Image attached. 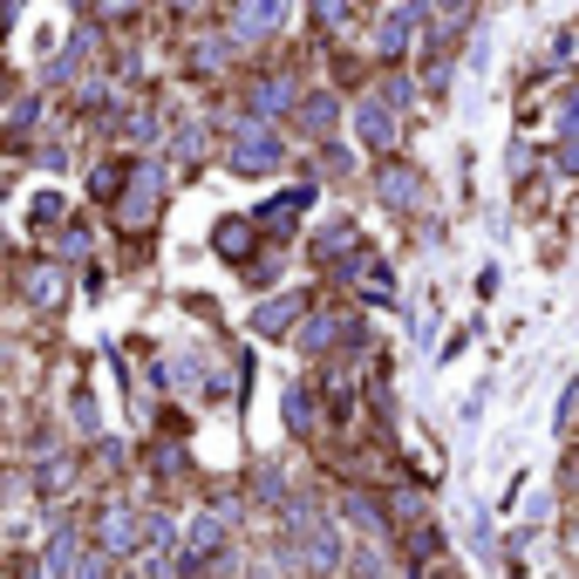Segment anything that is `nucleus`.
Returning <instances> with one entry per match:
<instances>
[{
	"label": "nucleus",
	"mask_w": 579,
	"mask_h": 579,
	"mask_svg": "<svg viewBox=\"0 0 579 579\" xmlns=\"http://www.w3.org/2000/svg\"><path fill=\"white\" fill-rule=\"evenodd\" d=\"M225 164L239 171V178H259V171H274V164H280V137H274V124H239V130H232V150H225Z\"/></svg>",
	"instance_id": "obj_1"
},
{
	"label": "nucleus",
	"mask_w": 579,
	"mask_h": 579,
	"mask_svg": "<svg viewBox=\"0 0 579 579\" xmlns=\"http://www.w3.org/2000/svg\"><path fill=\"white\" fill-rule=\"evenodd\" d=\"M287 28V0H232V42H266Z\"/></svg>",
	"instance_id": "obj_2"
},
{
	"label": "nucleus",
	"mask_w": 579,
	"mask_h": 579,
	"mask_svg": "<svg viewBox=\"0 0 579 579\" xmlns=\"http://www.w3.org/2000/svg\"><path fill=\"white\" fill-rule=\"evenodd\" d=\"M355 130H362V143H368V150H396V137H403V124H396V109L382 103V96H368V103L355 109Z\"/></svg>",
	"instance_id": "obj_3"
},
{
	"label": "nucleus",
	"mask_w": 579,
	"mask_h": 579,
	"mask_svg": "<svg viewBox=\"0 0 579 579\" xmlns=\"http://www.w3.org/2000/svg\"><path fill=\"white\" fill-rule=\"evenodd\" d=\"M375 191H382V205H396V212H416V205H422V191H430V184H422V171H409V164H389V171L375 178Z\"/></svg>",
	"instance_id": "obj_4"
},
{
	"label": "nucleus",
	"mask_w": 579,
	"mask_h": 579,
	"mask_svg": "<svg viewBox=\"0 0 579 579\" xmlns=\"http://www.w3.org/2000/svg\"><path fill=\"white\" fill-rule=\"evenodd\" d=\"M158 191H164V178L143 164V171H137V184H130V199H124V212H116V218H124L130 232H137V225H150V212H158Z\"/></svg>",
	"instance_id": "obj_5"
},
{
	"label": "nucleus",
	"mask_w": 579,
	"mask_h": 579,
	"mask_svg": "<svg viewBox=\"0 0 579 579\" xmlns=\"http://www.w3.org/2000/svg\"><path fill=\"white\" fill-rule=\"evenodd\" d=\"M293 314H300V293L259 300V307H253V334H280V328H293Z\"/></svg>",
	"instance_id": "obj_6"
},
{
	"label": "nucleus",
	"mask_w": 579,
	"mask_h": 579,
	"mask_svg": "<svg viewBox=\"0 0 579 579\" xmlns=\"http://www.w3.org/2000/svg\"><path fill=\"white\" fill-rule=\"evenodd\" d=\"M416 14H422L416 0H409V8H396L389 21H382V34H375V49H382V55H403V49H409V28H416Z\"/></svg>",
	"instance_id": "obj_7"
},
{
	"label": "nucleus",
	"mask_w": 579,
	"mask_h": 579,
	"mask_svg": "<svg viewBox=\"0 0 579 579\" xmlns=\"http://www.w3.org/2000/svg\"><path fill=\"white\" fill-rule=\"evenodd\" d=\"M334 124H341V103H334V96H307V103H300V130H307V137H328Z\"/></svg>",
	"instance_id": "obj_8"
},
{
	"label": "nucleus",
	"mask_w": 579,
	"mask_h": 579,
	"mask_svg": "<svg viewBox=\"0 0 579 579\" xmlns=\"http://www.w3.org/2000/svg\"><path fill=\"white\" fill-rule=\"evenodd\" d=\"M137 532H143V525H137V512L116 505V512L103 518V546H109V553H137Z\"/></svg>",
	"instance_id": "obj_9"
},
{
	"label": "nucleus",
	"mask_w": 579,
	"mask_h": 579,
	"mask_svg": "<svg viewBox=\"0 0 579 579\" xmlns=\"http://www.w3.org/2000/svg\"><path fill=\"white\" fill-rule=\"evenodd\" d=\"M218 538H225V518L218 512H199V518H191V559H212Z\"/></svg>",
	"instance_id": "obj_10"
},
{
	"label": "nucleus",
	"mask_w": 579,
	"mask_h": 579,
	"mask_svg": "<svg viewBox=\"0 0 579 579\" xmlns=\"http://www.w3.org/2000/svg\"><path fill=\"white\" fill-rule=\"evenodd\" d=\"M307 205H314V191H307V184H300V191H287V199H280V205H266L259 218H266V225H274V232H287V225H293V218H300Z\"/></svg>",
	"instance_id": "obj_11"
},
{
	"label": "nucleus",
	"mask_w": 579,
	"mask_h": 579,
	"mask_svg": "<svg viewBox=\"0 0 579 579\" xmlns=\"http://www.w3.org/2000/svg\"><path fill=\"white\" fill-rule=\"evenodd\" d=\"M314 253H321V259H347V253H355V225H347V218L321 225V239H314Z\"/></svg>",
	"instance_id": "obj_12"
},
{
	"label": "nucleus",
	"mask_w": 579,
	"mask_h": 579,
	"mask_svg": "<svg viewBox=\"0 0 579 579\" xmlns=\"http://www.w3.org/2000/svg\"><path fill=\"white\" fill-rule=\"evenodd\" d=\"M42 572H49V579H68V572H75V538H68V532H55V538H49Z\"/></svg>",
	"instance_id": "obj_13"
},
{
	"label": "nucleus",
	"mask_w": 579,
	"mask_h": 579,
	"mask_svg": "<svg viewBox=\"0 0 579 579\" xmlns=\"http://www.w3.org/2000/svg\"><path fill=\"white\" fill-rule=\"evenodd\" d=\"M287 103H293V83H287V75H274V83H253V109H274V116H280Z\"/></svg>",
	"instance_id": "obj_14"
},
{
	"label": "nucleus",
	"mask_w": 579,
	"mask_h": 579,
	"mask_svg": "<svg viewBox=\"0 0 579 579\" xmlns=\"http://www.w3.org/2000/svg\"><path fill=\"white\" fill-rule=\"evenodd\" d=\"M362 293H368V300H396V274H389L382 259H368V266H362Z\"/></svg>",
	"instance_id": "obj_15"
},
{
	"label": "nucleus",
	"mask_w": 579,
	"mask_h": 579,
	"mask_svg": "<svg viewBox=\"0 0 579 579\" xmlns=\"http://www.w3.org/2000/svg\"><path fill=\"white\" fill-rule=\"evenodd\" d=\"M218 246H225V259H239V253L253 246V225H246V218H225V225H218Z\"/></svg>",
	"instance_id": "obj_16"
},
{
	"label": "nucleus",
	"mask_w": 579,
	"mask_h": 579,
	"mask_svg": "<svg viewBox=\"0 0 579 579\" xmlns=\"http://www.w3.org/2000/svg\"><path fill=\"white\" fill-rule=\"evenodd\" d=\"M287 422H293V430L307 437V430H314V409H307V389H287Z\"/></svg>",
	"instance_id": "obj_17"
},
{
	"label": "nucleus",
	"mask_w": 579,
	"mask_h": 579,
	"mask_svg": "<svg viewBox=\"0 0 579 579\" xmlns=\"http://www.w3.org/2000/svg\"><path fill=\"white\" fill-rule=\"evenodd\" d=\"M559 137H579V89L559 96Z\"/></svg>",
	"instance_id": "obj_18"
},
{
	"label": "nucleus",
	"mask_w": 579,
	"mask_h": 579,
	"mask_svg": "<svg viewBox=\"0 0 579 579\" xmlns=\"http://www.w3.org/2000/svg\"><path fill=\"white\" fill-rule=\"evenodd\" d=\"M28 293H34V300H42V307H49V300L62 293V274H49V266H42V274H34V287H28Z\"/></svg>",
	"instance_id": "obj_19"
},
{
	"label": "nucleus",
	"mask_w": 579,
	"mask_h": 579,
	"mask_svg": "<svg viewBox=\"0 0 579 579\" xmlns=\"http://www.w3.org/2000/svg\"><path fill=\"white\" fill-rule=\"evenodd\" d=\"M347 518H355L362 532H375V525H382V518H375V505H368V497H347Z\"/></svg>",
	"instance_id": "obj_20"
},
{
	"label": "nucleus",
	"mask_w": 579,
	"mask_h": 579,
	"mask_svg": "<svg viewBox=\"0 0 579 579\" xmlns=\"http://www.w3.org/2000/svg\"><path fill=\"white\" fill-rule=\"evenodd\" d=\"M314 14H321V28H341L347 21V0H314Z\"/></svg>",
	"instance_id": "obj_21"
},
{
	"label": "nucleus",
	"mask_w": 579,
	"mask_h": 579,
	"mask_svg": "<svg viewBox=\"0 0 579 579\" xmlns=\"http://www.w3.org/2000/svg\"><path fill=\"white\" fill-rule=\"evenodd\" d=\"M49 218H62V199H55V191H42V199H34V225H49Z\"/></svg>",
	"instance_id": "obj_22"
},
{
	"label": "nucleus",
	"mask_w": 579,
	"mask_h": 579,
	"mask_svg": "<svg viewBox=\"0 0 579 579\" xmlns=\"http://www.w3.org/2000/svg\"><path fill=\"white\" fill-rule=\"evenodd\" d=\"M225 62V42H199V68H218Z\"/></svg>",
	"instance_id": "obj_23"
},
{
	"label": "nucleus",
	"mask_w": 579,
	"mask_h": 579,
	"mask_svg": "<svg viewBox=\"0 0 579 579\" xmlns=\"http://www.w3.org/2000/svg\"><path fill=\"white\" fill-rule=\"evenodd\" d=\"M559 171H572V178H579V137H566V150H559Z\"/></svg>",
	"instance_id": "obj_24"
},
{
	"label": "nucleus",
	"mask_w": 579,
	"mask_h": 579,
	"mask_svg": "<svg viewBox=\"0 0 579 579\" xmlns=\"http://www.w3.org/2000/svg\"><path fill=\"white\" fill-rule=\"evenodd\" d=\"M437 14L443 21H463V14H471V0H437Z\"/></svg>",
	"instance_id": "obj_25"
},
{
	"label": "nucleus",
	"mask_w": 579,
	"mask_h": 579,
	"mask_svg": "<svg viewBox=\"0 0 579 579\" xmlns=\"http://www.w3.org/2000/svg\"><path fill=\"white\" fill-rule=\"evenodd\" d=\"M103 566H109V559H103V553H89V559H83V572H75V579H103Z\"/></svg>",
	"instance_id": "obj_26"
},
{
	"label": "nucleus",
	"mask_w": 579,
	"mask_h": 579,
	"mask_svg": "<svg viewBox=\"0 0 579 579\" xmlns=\"http://www.w3.org/2000/svg\"><path fill=\"white\" fill-rule=\"evenodd\" d=\"M171 8H199V0H171Z\"/></svg>",
	"instance_id": "obj_27"
},
{
	"label": "nucleus",
	"mask_w": 579,
	"mask_h": 579,
	"mask_svg": "<svg viewBox=\"0 0 579 579\" xmlns=\"http://www.w3.org/2000/svg\"><path fill=\"white\" fill-rule=\"evenodd\" d=\"M572 546H579V525H572Z\"/></svg>",
	"instance_id": "obj_28"
}]
</instances>
